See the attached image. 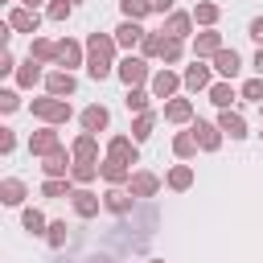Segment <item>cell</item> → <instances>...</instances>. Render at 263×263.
Listing matches in <instances>:
<instances>
[{
    "label": "cell",
    "mask_w": 263,
    "mask_h": 263,
    "mask_svg": "<svg viewBox=\"0 0 263 263\" xmlns=\"http://www.w3.org/2000/svg\"><path fill=\"white\" fill-rule=\"evenodd\" d=\"M115 37L111 33H86V74L95 78V82H103V78H111L115 74Z\"/></svg>",
    "instance_id": "cell-1"
},
{
    "label": "cell",
    "mask_w": 263,
    "mask_h": 263,
    "mask_svg": "<svg viewBox=\"0 0 263 263\" xmlns=\"http://www.w3.org/2000/svg\"><path fill=\"white\" fill-rule=\"evenodd\" d=\"M29 111L45 123V127H58V123H70L74 119V107H70V99H53V95H45V99H33L29 103Z\"/></svg>",
    "instance_id": "cell-2"
},
{
    "label": "cell",
    "mask_w": 263,
    "mask_h": 263,
    "mask_svg": "<svg viewBox=\"0 0 263 263\" xmlns=\"http://www.w3.org/2000/svg\"><path fill=\"white\" fill-rule=\"evenodd\" d=\"M152 66H148V58H136V53H127V58H119V66H115V78L132 90V86H148L152 82Z\"/></svg>",
    "instance_id": "cell-3"
},
{
    "label": "cell",
    "mask_w": 263,
    "mask_h": 263,
    "mask_svg": "<svg viewBox=\"0 0 263 263\" xmlns=\"http://www.w3.org/2000/svg\"><path fill=\"white\" fill-rule=\"evenodd\" d=\"M181 82H185V90H189V95L210 90V86H214V66H205L201 58H193V62L181 70Z\"/></svg>",
    "instance_id": "cell-4"
},
{
    "label": "cell",
    "mask_w": 263,
    "mask_h": 263,
    "mask_svg": "<svg viewBox=\"0 0 263 263\" xmlns=\"http://www.w3.org/2000/svg\"><path fill=\"white\" fill-rule=\"evenodd\" d=\"M185 82H181V74L173 70V66H160L156 74H152V82H148V90H152V99H177V90H181Z\"/></svg>",
    "instance_id": "cell-5"
},
{
    "label": "cell",
    "mask_w": 263,
    "mask_h": 263,
    "mask_svg": "<svg viewBox=\"0 0 263 263\" xmlns=\"http://www.w3.org/2000/svg\"><path fill=\"white\" fill-rule=\"evenodd\" d=\"M189 132L197 136V148H201V152H218V148H222V140H226V136H222V127H218V123H210V119H193V123H189Z\"/></svg>",
    "instance_id": "cell-6"
},
{
    "label": "cell",
    "mask_w": 263,
    "mask_h": 263,
    "mask_svg": "<svg viewBox=\"0 0 263 263\" xmlns=\"http://www.w3.org/2000/svg\"><path fill=\"white\" fill-rule=\"evenodd\" d=\"M74 66H86V45H78L74 37H62L58 41V70L74 74Z\"/></svg>",
    "instance_id": "cell-7"
},
{
    "label": "cell",
    "mask_w": 263,
    "mask_h": 263,
    "mask_svg": "<svg viewBox=\"0 0 263 263\" xmlns=\"http://www.w3.org/2000/svg\"><path fill=\"white\" fill-rule=\"evenodd\" d=\"M41 86H45V95H53V99H70V95L78 90V78H74L70 70H49Z\"/></svg>",
    "instance_id": "cell-8"
},
{
    "label": "cell",
    "mask_w": 263,
    "mask_h": 263,
    "mask_svg": "<svg viewBox=\"0 0 263 263\" xmlns=\"http://www.w3.org/2000/svg\"><path fill=\"white\" fill-rule=\"evenodd\" d=\"M123 189H127L136 201H140V197H156V193H160V177H156V173H148V168H136V173H132V181H127Z\"/></svg>",
    "instance_id": "cell-9"
},
{
    "label": "cell",
    "mask_w": 263,
    "mask_h": 263,
    "mask_svg": "<svg viewBox=\"0 0 263 263\" xmlns=\"http://www.w3.org/2000/svg\"><path fill=\"white\" fill-rule=\"evenodd\" d=\"M8 29H12V33H29V37H37V29H41V12L16 4V8L8 12Z\"/></svg>",
    "instance_id": "cell-10"
},
{
    "label": "cell",
    "mask_w": 263,
    "mask_h": 263,
    "mask_svg": "<svg viewBox=\"0 0 263 263\" xmlns=\"http://www.w3.org/2000/svg\"><path fill=\"white\" fill-rule=\"evenodd\" d=\"M107 156L111 160H123V164H140V144L132 136H111L107 140Z\"/></svg>",
    "instance_id": "cell-11"
},
{
    "label": "cell",
    "mask_w": 263,
    "mask_h": 263,
    "mask_svg": "<svg viewBox=\"0 0 263 263\" xmlns=\"http://www.w3.org/2000/svg\"><path fill=\"white\" fill-rule=\"evenodd\" d=\"M144 33H148V29H144L140 21H119L111 37H115V45H119V49H127V53H132V49L144 41Z\"/></svg>",
    "instance_id": "cell-12"
},
{
    "label": "cell",
    "mask_w": 263,
    "mask_h": 263,
    "mask_svg": "<svg viewBox=\"0 0 263 263\" xmlns=\"http://www.w3.org/2000/svg\"><path fill=\"white\" fill-rule=\"evenodd\" d=\"M78 123H82V132H90V136H99V132H107V123H111V111H107L103 103H90V107H82V115H78Z\"/></svg>",
    "instance_id": "cell-13"
},
{
    "label": "cell",
    "mask_w": 263,
    "mask_h": 263,
    "mask_svg": "<svg viewBox=\"0 0 263 263\" xmlns=\"http://www.w3.org/2000/svg\"><path fill=\"white\" fill-rule=\"evenodd\" d=\"M214 123L222 127V136H226V140H247V136H251V132H247L242 111H234V107H230V111H218V119H214Z\"/></svg>",
    "instance_id": "cell-14"
},
{
    "label": "cell",
    "mask_w": 263,
    "mask_h": 263,
    "mask_svg": "<svg viewBox=\"0 0 263 263\" xmlns=\"http://www.w3.org/2000/svg\"><path fill=\"white\" fill-rule=\"evenodd\" d=\"M132 205H136V197H132L123 185H111V189L103 193V210H107V214H115V218L132 214Z\"/></svg>",
    "instance_id": "cell-15"
},
{
    "label": "cell",
    "mask_w": 263,
    "mask_h": 263,
    "mask_svg": "<svg viewBox=\"0 0 263 263\" xmlns=\"http://www.w3.org/2000/svg\"><path fill=\"white\" fill-rule=\"evenodd\" d=\"M70 205H74V214H78V218H95V214L103 210V197H95L86 185H74V193H70Z\"/></svg>",
    "instance_id": "cell-16"
},
{
    "label": "cell",
    "mask_w": 263,
    "mask_h": 263,
    "mask_svg": "<svg viewBox=\"0 0 263 263\" xmlns=\"http://www.w3.org/2000/svg\"><path fill=\"white\" fill-rule=\"evenodd\" d=\"M160 33H168V37H177V41L193 37V12H181V8H173V12L164 16V29H160Z\"/></svg>",
    "instance_id": "cell-17"
},
{
    "label": "cell",
    "mask_w": 263,
    "mask_h": 263,
    "mask_svg": "<svg viewBox=\"0 0 263 263\" xmlns=\"http://www.w3.org/2000/svg\"><path fill=\"white\" fill-rule=\"evenodd\" d=\"M218 49H226L218 29H201V33H193V58H201V62H205V58H214Z\"/></svg>",
    "instance_id": "cell-18"
},
{
    "label": "cell",
    "mask_w": 263,
    "mask_h": 263,
    "mask_svg": "<svg viewBox=\"0 0 263 263\" xmlns=\"http://www.w3.org/2000/svg\"><path fill=\"white\" fill-rule=\"evenodd\" d=\"M58 148H62L58 127H41V132H33V136H29V152H33V156H41V160H45L49 152H58Z\"/></svg>",
    "instance_id": "cell-19"
},
{
    "label": "cell",
    "mask_w": 263,
    "mask_h": 263,
    "mask_svg": "<svg viewBox=\"0 0 263 263\" xmlns=\"http://www.w3.org/2000/svg\"><path fill=\"white\" fill-rule=\"evenodd\" d=\"M70 168H74V152L70 148H58V152H49L41 160V173L45 177H70Z\"/></svg>",
    "instance_id": "cell-20"
},
{
    "label": "cell",
    "mask_w": 263,
    "mask_h": 263,
    "mask_svg": "<svg viewBox=\"0 0 263 263\" xmlns=\"http://www.w3.org/2000/svg\"><path fill=\"white\" fill-rule=\"evenodd\" d=\"M210 62H214V70H218L226 82H234V78H238V70H242V58H238V49H218Z\"/></svg>",
    "instance_id": "cell-21"
},
{
    "label": "cell",
    "mask_w": 263,
    "mask_h": 263,
    "mask_svg": "<svg viewBox=\"0 0 263 263\" xmlns=\"http://www.w3.org/2000/svg\"><path fill=\"white\" fill-rule=\"evenodd\" d=\"M205 99H210V103H214L218 111H230V107H234V99H242V95L234 90V82H226V78H218V82H214V86L205 90Z\"/></svg>",
    "instance_id": "cell-22"
},
{
    "label": "cell",
    "mask_w": 263,
    "mask_h": 263,
    "mask_svg": "<svg viewBox=\"0 0 263 263\" xmlns=\"http://www.w3.org/2000/svg\"><path fill=\"white\" fill-rule=\"evenodd\" d=\"M160 119L164 123H193V99H168Z\"/></svg>",
    "instance_id": "cell-23"
},
{
    "label": "cell",
    "mask_w": 263,
    "mask_h": 263,
    "mask_svg": "<svg viewBox=\"0 0 263 263\" xmlns=\"http://www.w3.org/2000/svg\"><path fill=\"white\" fill-rule=\"evenodd\" d=\"M29 58L41 62V66H58V41H49V37H33V41H29Z\"/></svg>",
    "instance_id": "cell-24"
},
{
    "label": "cell",
    "mask_w": 263,
    "mask_h": 263,
    "mask_svg": "<svg viewBox=\"0 0 263 263\" xmlns=\"http://www.w3.org/2000/svg\"><path fill=\"white\" fill-rule=\"evenodd\" d=\"M45 74H49V70H41V62L29 58V62L16 66V86H21V90H33L37 82H45Z\"/></svg>",
    "instance_id": "cell-25"
},
{
    "label": "cell",
    "mask_w": 263,
    "mask_h": 263,
    "mask_svg": "<svg viewBox=\"0 0 263 263\" xmlns=\"http://www.w3.org/2000/svg\"><path fill=\"white\" fill-rule=\"evenodd\" d=\"M99 173H103V181H107V185H127L136 168H132V164H123V160H111V156H107V160L99 164Z\"/></svg>",
    "instance_id": "cell-26"
},
{
    "label": "cell",
    "mask_w": 263,
    "mask_h": 263,
    "mask_svg": "<svg viewBox=\"0 0 263 263\" xmlns=\"http://www.w3.org/2000/svg\"><path fill=\"white\" fill-rule=\"evenodd\" d=\"M25 197H29V189H25L21 177H4V181H0V201H4V205L16 210V205H25Z\"/></svg>",
    "instance_id": "cell-27"
},
{
    "label": "cell",
    "mask_w": 263,
    "mask_h": 263,
    "mask_svg": "<svg viewBox=\"0 0 263 263\" xmlns=\"http://www.w3.org/2000/svg\"><path fill=\"white\" fill-rule=\"evenodd\" d=\"M70 152H74V160H99V136H90V132L74 136Z\"/></svg>",
    "instance_id": "cell-28"
},
{
    "label": "cell",
    "mask_w": 263,
    "mask_h": 263,
    "mask_svg": "<svg viewBox=\"0 0 263 263\" xmlns=\"http://www.w3.org/2000/svg\"><path fill=\"white\" fill-rule=\"evenodd\" d=\"M164 185H168L173 193H185V189L193 185V164H173V168L164 173Z\"/></svg>",
    "instance_id": "cell-29"
},
{
    "label": "cell",
    "mask_w": 263,
    "mask_h": 263,
    "mask_svg": "<svg viewBox=\"0 0 263 263\" xmlns=\"http://www.w3.org/2000/svg\"><path fill=\"white\" fill-rule=\"evenodd\" d=\"M21 226H25L29 234H41V238H45V230H49V218H45L37 205H21Z\"/></svg>",
    "instance_id": "cell-30"
},
{
    "label": "cell",
    "mask_w": 263,
    "mask_h": 263,
    "mask_svg": "<svg viewBox=\"0 0 263 263\" xmlns=\"http://www.w3.org/2000/svg\"><path fill=\"white\" fill-rule=\"evenodd\" d=\"M218 16H222V8H218L214 0H197V4H193V25L214 29V25H218Z\"/></svg>",
    "instance_id": "cell-31"
},
{
    "label": "cell",
    "mask_w": 263,
    "mask_h": 263,
    "mask_svg": "<svg viewBox=\"0 0 263 263\" xmlns=\"http://www.w3.org/2000/svg\"><path fill=\"white\" fill-rule=\"evenodd\" d=\"M156 123H160V115H156V111H144V115H136V123H132V140H136V144L152 140Z\"/></svg>",
    "instance_id": "cell-32"
},
{
    "label": "cell",
    "mask_w": 263,
    "mask_h": 263,
    "mask_svg": "<svg viewBox=\"0 0 263 263\" xmlns=\"http://www.w3.org/2000/svg\"><path fill=\"white\" fill-rule=\"evenodd\" d=\"M197 152H201V148H197V136H193V132H177V136H173V156H177V160H193Z\"/></svg>",
    "instance_id": "cell-33"
},
{
    "label": "cell",
    "mask_w": 263,
    "mask_h": 263,
    "mask_svg": "<svg viewBox=\"0 0 263 263\" xmlns=\"http://www.w3.org/2000/svg\"><path fill=\"white\" fill-rule=\"evenodd\" d=\"M123 103H127L132 115H144V111H152V90H148V86H132Z\"/></svg>",
    "instance_id": "cell-34"
},
{
    "label": "cell",
    "mask_w": 263,
    "mask_h": 263,
    "mask_svg": "<svg viewBox=\"0 0 263 263\" xmlns=\"http://www.w3.org/2000/svg\"><path fill=\"white\" fill-rule=\"evenodd\" d=\"M95 177H103L99 173V160H74V168H70V181L74 185H90Z\"/></svg>",
    "instance_id": "cell-35"
},
{
    "label": "cell",
    "mask_w": 263,
    "mask_h": 263,
    "mask_svg": "<svg viewBox=\"0 0 263 263\" xmlns=\"http://www.w3.org/2000/svg\"><path fill=\"white\" fill-rule=\"evenodd\" d=\"M70 193H74L70 177H45L41 181V197H70Z\"/></svg>",
    "instance_id": "cell-36"
},
{
    "label": "cell",
    "mask_w": 263,
    "mask_h": 263,
    "mask_svg": "<svg viewBox=\"0 0 263 263\" xmlns=\"http://www.w3.org/2000/svg\"><path fill=\"white\" fill-rule=\"evenodd\" d=\"M181 58H185V41H177V37H168V33H164V45H160V62H164V66H177Z\"/></svg>",
    "instance_id": "cell-37"
},
{
    "label": "cell",
    "mask_w": 263,
    "mask_h": 263,
    "mask_svg": "<svg viewBox=\"0 0 263 263\" xmlns=\"http://www.w3.org/2000/svg\"><path fill=\"white\" fill-rule=\"evenodd\" d=\"M119 12H123V21H140L144 25V16L152 12V4L148 0H119Z\"/></svg>",
    "instance_id": "cell-38"
},
{
    "label": "cell",
    "mask_w": 263,
    "mask_h": 263,
    "mask_svg": "<svg viewBox=\"0 0 263 263\" xmlns=\"http://www.w3.org/2000/svg\"><path fill=\"white\" fill-rule=\"evenodd\" d=\"M66 234H70V226L58 218V222H49V230H45V242H49L53 251H62V247H66Z\"/></svg>",
    "instance_id": "cell-39"
},
{
    "label": "cell",
    "mask_w": 263,
    "mask_h": 263,
    "mask_svg": "<svg viewBox=\"0 0 263 263\" xmlns=\"http://www.w3.org/2000/svg\"><path fill=\"white\" fill-rule=\"evenodd\" d=\"M160 45H164V33H144V41H140V58H160Z\"/></svg>",
    "instance_id": "cell-40"
},
{
    "label": "cell",
    "mask_w": 263,
    "mask_h": 263,
    "mask_svg": "<svg viewBox=\"0 0 263 263\" xmlns=\"http://www.w3.org/2000/svg\"><path fill=\"white\" fill-rule=\"evenodd\" d=\"M238 95L247 99V103H263V78L255 74V78H247L242 86H238Z\"/></svg>",
    "instance_id": "cell-41"
},
{
    "label": "cell",
    "mask_w": 263,
    "mask_h": 263,
    "mask_svg": "<svg viewBox=\"0 0 263 263\" xmlns=\"http://www.w3.org/2000/svg\"><path fill=\"white\" fill-rule=\"evenodd\" d=\"M70 12H74L70 0H49V4H45V16H49V21H70Z\"/></svg>",
    "instance_id": "cell-42"
},
{
    "label": "cell",
    "mask_w": 263,
    "mask_h": 263,
    "mask_svg": "<svg viewBox=\"0 0 263 263\" xmlns=\"http://www.w3.org/2000/svg\"><path fill=\"white\" fill-rule=\"evenodd\" d=\"M16 107H21V95H16L12 86H8V90H0V111H4V115H12Z\"/></svg>",
    "instance_id": "cell-43"
},
{
    "label": "cell",
    "mask_w": 263,
    "mask_h": 263,
    "mask_svg": "<svg viewBox=\"0 0 263 263\" xmlns=\"http://www.w3.org/2000/svg\"><path fill=\"white\" fill-rule=\"evenodd\" d=\"M12 148H16V132L0 127V156H12Z\"/></svg>",
    "instance_id": "cell-44"
},
{
    "label": "cell",
    "mask_w": 263,
    "mask_h": 263,
    "mask_svg": "<svg viewBox=\"0 0 263 263\" xmlns=\"http://www.w3.org/2000/svg\"><path fill=\"white\" fill-rule=\"evenodd\" d=\"M247 37H251L255 45H263V16H255V21L247 25Z\"/></svg>",
    "instance_id": "cell-45"
},
{
    "label": "cell",
    "mask_w": 263,
    "mask_h": 263,
    "mask_svg": "<svg viewBox=\"0 0 263 263\" xmlns=\"http://www.w3.org/2000/svg\"><path fill=\"white\" fill-rule=\"evenodd\" d=\"M0 74H16V58H12L8 49L0 53Z\"/></svg>",
    "instance_id": "cell-46"
},
{
    "label": "cell",
    "mask_w": 263,
    "mask_h": 263,
    "mask_svg": "<svg viewBox=\"0 0 263 263\" xmlns=\"http://www.w3.org/2000/svg\"><path fill=\"white\" fill-rule=\"evenodd\" d=\"M148 4H152V12H160V16L173 12V0H148Z\"/></svg>",
    "instance_id": "cell-47"
},
{
    "label": "cell",
    "mask_w": 263,
    "mask_h": 263,
    "mask_svg": "<svg viewBox=\"0 0 263 263\" xmlns=\"http://www.w3.org/2000/svg\"><path fill=\"white\" fill-rule=\"evenodd\" d=\"M251 66H255V74H259V78H263V45H259V49H255V62H251Z\"/></svg>",
    "instance_id": "cell-48"
},
{
    "label": "cell",
    "mask_w": 263,
    "mask_h": 263,
    "mask_svg": "<svg viewBox=\"0 0 263 263\" xmlns=\"http://www.w3.org/2000/svg\"><path fill=\"white\" fill-rule=\"evenodd\" d=\"M16 4H25V8H33V12H37V8L45 4V0H16Z\"/></svg>",
    "instance_id": "cell-49"
},
{
    "label": "cell",
    "mask_w": 263,
    "mask_h": 263,
    "mask_svg": "<svg viewBox=\"0 0 263 263\" xmlns=\"http://www.w3.org/2000/svg\"><path fill=\"white\" fill-rule=\"evenodd\" d=\"M144 263H164V259H144Z\"/></svg>",
    "instance_id": "cell-50"
},
{
    "label": "cell",
    "mask_w": 263,
    "mask_h": 263,
    "mask_svg": "<svg viewBox=\"0 0 263 263\" xmlns=\"http://www.w3.org/2000/svg\"><path fill=\"white\" fill-rule=\"evenodd\" d=\"M259 115H263V103H259Z\"/></svg>",
    "instance_id": "cell-51"
},
{
    "label": "cell",
    "mask_w": 263,
    "mask_h": 263,
    "mask_svg": "<svg viewBox=\"0 0 263 263\" xmlns=\"http://www.w3.org/2000/svg\"><path fill=\"white\" fill-rule=\"evenodd\" d=\"M70 4H82V0H70Z\"/></svg>",
    "instance_id": "cell-52"
},
{
    "label": "cell",
    "mask_w": 263,
    "mask_h": 263,
    "mask_svg": "<svg viewBox=\"0 0 263 263\" xmlns=\"http://www.w3.org/2000/svg\"><path fill=\"white\" fill-rule=\"evenodd\" d=\"M259 136H263V132H259Z\"/></svg>",
    "instance_id": "cell-53"
}]
</instances>
